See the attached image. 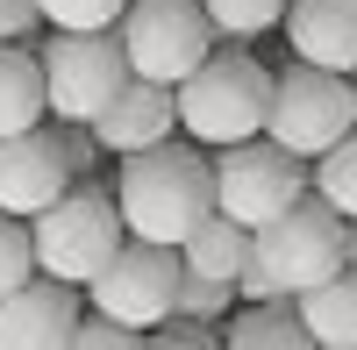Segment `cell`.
Instances as JSON below:
<instances>
[{
  "label": "cell",
  "mask_w": 357,
  "mask_h": 350,
  "mask_svg": "<svg viewBox=\"0 0 357 350\" xmlns=\"http://www.w3.org/2000/svg\"><path fill=\"white\" fill-rule=\"evenodd\" d=\"M29 272H36V250H29V222L0 208V294H8V286H22Z\"/></svg>",
  "instance_id": "21"
},
{
  "label": "cell",
  "mask_w": 357,
  "mask_h": 350,
  "mask_svg": "<svg viewBox=\"0 0 357 350\" xmlns=\"http://www.w3.org/2000/svg\"><path fill=\"white\" fill-rule=\"evenodd\" d=\"M43 29V8L36 0H0V43H29Z\"/></svg>",
  "instance_id": "25"
},
{
  "label": "cell",
  "mask_w": 357,
  "mask_h": 350,
  "mask_svg": "<svg viewBox=\"0 0 357 350\" xmlns=\"http://www.w3.org/2000/svg\"><path fill=\"white\" fill-rule=\"evenodd\" d=\"M50 29H114V15L129 8V0H36Z\"/></svg>",
  "instance_id": "23"
},
{
  "label": "cell",
  "mask_w": 357,
  "mask_h": 350,
  "mask_svg": "<svg viewBox=\"0 0 357 350\" xmlns=\"http://www.w3.org/2000/svg\"><path fill=\"white\" fill-rule=\"evenodd\" d=\"M222 343L236 350H314L301 314H293V294H272V300H236L222 314Z\"/></svg>",
  "instance_id": "15"
},
{
  "label": "cell",
  "mask_w": 357,
  "mask_h": 350,
  "mask_svg": "<svg viewBox=\"0 0 357 350\" xmlns=\"http://www.w3.org/2000/svg\"><path fill=\"white\" fill-rule=\"evenodd\" d=\"M293 314L314 350H357V265H336L329 279H314L293 294Z\"/></svg>",
  "instance_id": "14"
},
{
  "label": "cell",
  "mask_w": 357,
  "mask_h": 350,
  "mask_svg": "<svg viewBox=\"0 0 357 350\" xmlns=\"http://www.w3.org/2000/svg\"><path fill=\"white\" fill-rule=\"evenodd\" d=\"M79 307H86L79 286L50 279V272H29L22 286L0 294V350H50V343H65L72 322H79Z\"/></svg>",
  "instance_id": "11"
},
{
  "label": "cell",
  "mask_w": 357,
  "mask_h": 350,
  "mask_svg": "<svg viewBox=\"0 0 357 350\" xmlns=\"http://www.w3.org/2000/svg\"><path fill=\"white\" fill-rule=\"evenodd\" d=\"M357 122V86L350 72L329 65H301L293 57L286 72H272V107H264V136L286 143L293 158H314Z\"/></svg>",
  "instance_id": "4"
},
{
  "label": "cell",
  "mask_w": 357,
  "mask_h": 350,
  "mask_svg": "<svg viewBox=\"0 0 357 350\" xmlns=\"http://www.w3.org/2000/svg\"><path fill=\"white\" fill-rule=\"evenodd\" d=\"M65 343H79V350H143V329H129V322H114V314H79L72 322V336Z\"/></svg>",
  "instance_id": "22"
},
{
  "label": "cell",
  "mask_w": 357,
  "mask_h": 350,
  "mask_svg": "<svg viewBox=\"0 0 357 350\" xmlns=\"http://www.w3.org/2000/svg\"><path fill=\"white\" fill-rule=\"evenodd\" d=\"M50 129H57V143H65V158H72V179H93V172H100V143H93V129L72 122V114H50Z\"/></svg>",
  "instance_id": "24"
},
{
  "label": "cell",
  "mask_w": 357,
  "mask_h": 350,
  "mask_svg": "<svg viewBox=\"0 0 357 350\" xmlns=\"http://www.w3.org/2000/svg\"><path fill=\"white\" fill-rule=\"evenodd\" d=\"M114 208H122L129 236L186 243V229L200 215H215V158H207L193 136H178V129L158 136V143H143V151H122Z\"/></svg>",
  "instance_id": "1"
},
{
  "label": "cell",
  "mask_w": 357,
  "mask_h": 350,
  "mask_svg": "<svg viewBox=\"0 0 357 350\" xmlns=\"http://www.w3.org/2000/svg\"><path fill=\"white\" fill-rule=\"evenodd\" d=\"M178 107V136H193L200 151H222V143H243L264 129V107H272V65L250 57V43H215L200 65L172 86Z\"/></svg>",
  "instance_id": "2"
},
{
  "label": "cell",
  "mask_w": 357,
  "mask_h": 350,
  "mask_svg": "<svg viewBox=\"0 0 357 350\" xmlns=\"http://www.w3.org/2000/svg\"><path fill=\"white\" fill-rule=\"evenodd\" d=\"M43 122V65L29 43H0V136Z\"/></svg>",
  "instance_id": "17"
},
{
  "label": "cell",
  "mask_w": 357,
  "mask_h": 350,
  "mask_svg": "<svg viewBox=\"0 0 357 350\" xmlns=\"http://www.w3.org/2000/svg\"><path fill=\"white\" fill-rule=\"evenodd\" d=\"M272 294H286V286H272V272H264L257 257H243V272H236V300H272Z\"/></svg>",
  "instance_id": "26"
},
{
  "label": "cell",
  "mask_w": 357,
  "mask_h": 350,
  "mask_svg": "<svg viewBox=\"0 0 357 350\" xmlns=\"http://www.w3.org/2000/svg\"><path fill=\"white\" fill-rule=\"evenodd\" d=\"M65 186H72V158H65V143H57L50 122H29V129L0 136V208H8V215L29 222L36 208H50Z\"/></svg>",
  "instance_id": "10"
},
{
  "label": "cell",
  "mask_w": 357,
  "mask_h": 350,
  "mask_svg": "<svg viewBox=\"0 0 357 350\" xmlns=\"http://www.w3.org/2000/svg\"><path fill=\"white\" fill-rule=\"evenodd\" d=\"M229 307H236V279H215V272H178V286H172V314L222 322Z\"/></svg>",
  "instance_id": "20"
},
{
  "label": "cell",
  "mask_w": 357,
  "mask_h": 350,
  "mask_svg": "<svg viewBox=\"0 0 357 350\" xmlns=\"http://www.w3.org/2000/svg\"><path fill=\"white\" fill-rule=\"evenodd\" d=\"M343 229H350V222H343L321 193H301L293 208H279L272 222H257V229H250V257H257L264 272H272V286L301 294V286L329 279L336 265H350Z\"/></svg>",
  "instance_id": "5"
},
{
  "label": "cell",
  "mask_w": 357,
  "mask_h": 350,
  "mask_svg": "<svg viewBox=\"0 0 357 350\" xmlns=\"http://www.w3.org/2000/svg\"><path fill=\"white\" fill-rule=\"evenodd\" d=\"M178 243H151V236H122L114 243V257L79 286L86 307L114 314V322L129 329H151L158 314H172V286H178Z\"/></svg>",
  "instance_id": "9"
},
{
  "label": "cell",
  "mask_w": 357,
  "mask_h": 350,
  "mask_svg": "<svg viewBox=\"0 0 357 350\" xmlns=\"http://www.w3.org/2000/svg\"><path fill=\"white\" fill-rule=\"evenodd\" d=\"M93 143L100 151H143V143H158V136H172L178 129V107H172V86L165 79H143V72H129L122 86H114V93L93 107Z\"/></svg>",
  "instance_id": "12"
},
{
  "label": "cell",
  "mask_w": 357,
  "mask_h": 350,
  "mask_svg": "<svg viewBox=\"0 0 357 350\" xmlns=\"http://www.w3.org/2000/svg\"><path fill=\"white\" fill-rule=\"evenodd\" d=\"M243 257H250V229L229 222L222 208L200 215V222L186 229V243H178V265H186V272H215V279H236V272H243Z\"/></svg>",
  "instance_id": "16"
},
{
  "label": "cell",
  "mask_w": 357,
  "mask_h": 350,
  "mask_svg": "<svg viewBox=\"0 0 357 350\" xmlns=\"http://www.w3.org/2000/svg\"><path fill=\"white\" fill-rule=\"evenodd\" d=\"M350 229H343V250H350V265H357V215H343Z\"/></svg>",
  "instance_id": "27"
},
{
  "label": "cell",
  "mask_w": 357,
  "mask_h": 350,
  "mask_svg": "<svg viewBox=\"0 0 357 350\" xmlns=\"http://www.w3.org/2000/svg\"><path fill=\"white\" fill-rule=\"evenodd\" d=\"M200 8L215 22V43H250L286 15V0H200Z\"/></svg>",
  "instance_id": "19"
},
{
  "label": "cell",
  "mask_w": 357,
  "mask_h": 350,
  "mask_svg": "<svg viewBox=\"0 0 357 350\" xmlns=\"http://www.w3.org/2000/svg\"><path fill=\"white\" fill-rule=\"evenodd\" d=\"M215 158V208L229 215V222H243V229H257V222H272L279 208H293V200L307 193V158H293L286 143H272V136H243V143H222V151H207Z\"/></svg>",
  "instance_id": "6"
},
{
  "label": "cell",
  "mask_w": 357,
  "mask_h": 350,
  "mask_svg": "<svg viewBox=\"0 0 357 350\" xmlns=\"http://www.w3.org/2000/svg\"><path fill=\"white\" fill-rule=\"evenodd\" d=\"M114 36H122L129 72L178 86L207 50H215V22H207L200 0H129L114 15Z\"/></svg>",
  "instance_id": "7"
},
{
  "label": "cell",
  "mask_w": 357,
  "mask_h": 350,
  "mask_svg": "<svg viewBox=\"0 0 357 350\" xmlns=\"http://www.w3.org/2000/svg\"><path fill=\"white\" fill-rule=\"evenodd\" d=\"M122 236H129V229H122V208H114V193H107L100 179H72L50 208L29 215L36 272L65 279V286H86V279L114 257V243H122Z\"/></svg>",
  "instance_id": "3"
},
{
  "label": "cell",
  "mask_w": 357,
  "mask_h": 350,
  "mask_svg": "<svg viewBox=\"0 0 357 350\" xmlns=\"http://www.w3.org/2000/svg\"><path fill=\"white\" fill-rule=\"evenodd\" d=\"M36 65H43V114H72V122H93V107L129 79L114 29H50Z\"/></svg>",
  "instance_id": "8"
},
{
  "label": "cell",
  "mask_w": 357,
  "mask_h": 350,
  "mask_svg": "<svg viewBox=\"0 0 357 350\" xmlns=\"http://www.w3.org/2000/svg\"><path fill=\"white\" fill-rule=\"evenodd\" d=\"M279 29L301 65L357 72V0H286Z\"/></svg>",
  "instance_id": "13"
},
{
  "label": "cell",
  "mask_w": 357,
  "mask_h": 350,
  "mask_svg": "<svg viewBox=\"0 0 357 350\" xmlns=\"http://www.w3.org/2000/svg\"><path fill=\"white\" fill-rule=\"evenodd\" d=\"M307 193H321L336 215H357V122L329 143V151L307 158Z\"/></svg>",
  "instance_id": "18"
}]
</instances>
